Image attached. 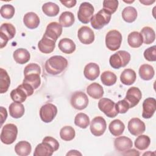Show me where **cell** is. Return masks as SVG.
<instances>
[{
  "mask_svg": "<svg viewBox=\"0 0 156 156\" xmlns=\"http://www.w3.org/2000/svg\"><path fill=\"white\" fill-rule=\"evenodd\" d=\"M59 143L57 140L51 136H46L42 143L38 144L34 151V156H51L53 152L57 151Z\"/></svg>",
  "mask_w": 156,
  "mask_h": 156,
  "instance_id": "1",
  "label": "cell"
},
{
  "mask_svg": "<svg viewBox=\"0 0 156 156\" xmlns=\"http://www.w3.org/2000/svg\"><path fill=\"white\" fill-rule=\"evenodd\" d=\"M68 60L61 55H54L45 62L46 72L51 75H57L63 71L68 66Z\"/></svg>",
  "mask_w": 156,
  "mask_h": 156,
  "instance_id": "2",
  "label": "cell"
},
{
  "mask_svg": "<svg viewBox=\"0 0 156 156\" xmlns=\"http://www.w3.org/2000/svg\"><path fill=\"white\" fill-rule=\"evenodd\" d=\"M130 60V54L126 51H118L112 55L109 59L110 66L114 69L126 66Z\"/></svg>",
  "mask_w": 156,
  "mask_h": 156,
  "instance_id": "3",
  "label": "cell"
},
{
  "mask_svg": "<svg viewBox=\"0 0 156 156\" xmlns=\"http://www.w3.org/2000/svg\"><path fill=\"white\" fill-rule=\"evenodd\" d=\"M112 14L104 9H102L91 20V26L95 29H101L109 23Z\"/></svg>",
  "mask_w": 156,
  "mask_h": 156,
  "instance_id": "4",
  "label": "cell"
},
{
  "mask_svg": "<svg viewBox=\"0 0 156 156\" xmlns=\"http://www.w3.org/2000/svg\"><path fill=\"white\" fill-rule=\"evenodd\" d=\"M18 128L13 124H7L2 129L1 141L5 144H12L16 139Z\"/></svg>",
  "mask_w": 156,
  "mask_h": 156,
  "instance_id": "5",
  "label": "cell"
},
{
  "mask_svg": "<svg viewBox=\"0 0 156 156\" xmlns=\"http://www.w3.org/2000/svg\"><path fill=\"white\" fill-rule=\"evenodd\" d=\"M122 39V35L119 31L116 30H110L105 36L106 47L110 51H116L121 46Z\"/></svg>",
  "mask_w": 156,
  "mask_h": 156,
  "instance_id": "6",
  "label": "cell"
},
{
  "mask_svg": "<svg viewBox=\"0 0 156 156\" xmlns=\"http://www.w3.org/2000/svg\"><path fill=\"white\" fill-rule=\"evenodd\" d=\"M94 11V7L90 3L88 2H82L80 5L77 12L78 20L83 24L88 23L93 17Z\"/></svg>",
  "mask_w": 156,
  "mask_h": 156,
  "instance_id": "7",
  "label": "cell"
},
{
  "mask_svg": "<svg viewBox=\"0 0 156 156\" xmlns=\"http://www.w3.org/2000/svg\"><path fill=\"white\" fill-rule=\"evenodd\" d=\"M115 105L116 104L112 100L108 98H102L98 102L99 110L109 118H115L118 114Z\"/></svg>",
  "mask_w": 156,
  "mask_h": 156,
  "instance_id": "8",
  "label": "cell"
},
{
  "mask_svg": "<svg viewBox=\"0 0 156 156\" xmlns=\"http://www.w3.org/2000/svg\"><path fill=\"white\" fill-rule=\"evenodd\" d=\"M57 107L51 103H48L43 105L40 110V118L46 123L51 122L57 115Z\"/></svg>",
  "mask_w": 156,
  "mask_h": 156,
  "instance_id": "9",
  "label": "cell"
},
{
  "mask_svg": "<svg viewBox=\"0 0 156 156\" xmlns=\"http://www.w3.org/2000/svg\"><path fill=\"white\" fill-rule=\"evenodd\" d=\"M71 104L75 109L82 110L85 109L88 104V98L82 91H76L71 97Z\"/></svg>",
  "mask_w": 156,
  "mask_h": 156,
  "instance_id": "10",
  "label": "cell"
},
{
  "mask_svg": "<svg viewBox=\"0 0 156 156\" xmlns=\"http://www.w3.org/2000/svg\"><path fill=\"white\" fill-rule=\"evenodd\" d=\"M106 128V121L102 116H96L91 121L90 131L91 133L96 136L102 135L105 132Z\"/></svg>",
  "mask_w": 156,
  "mask_h": 156,
  "instance_id": "11",
  "label": "cell"
},
{
  "mask_svg": "<svg viewBox=\"0 0 156 156\" xmlns=\"http://www.w3.org/2000/svg\"><path fill=\"white\" fill-rule=\"evenodd\" d=\"M141 97L140 90L138 87H132L127 90L124 99L129 103L130 108H133L138 104Z\"/></svg>",
  "mask_w": 156,
  "mask_h": 156,
  "instance_id": "12",
  "label": "cell"
},
{
  "mask_svg": "<svg viewBox=\"0 0 156 156\" xmlns=\"http://www.w3.org/2000/svg\"><path fill=\"white\" fill-rule=\"evenodd\" d=\"M128 130L132 135L138 136L144 132L146 130V126L144 122L140 119L134 118L129 121Z\"/></svg>",
  "mask_w": 156,
  "mask_h": 156,
  "instance_id": "13",
  "label": "cell"
},
{
  "mask_svg": "<svg viewBox=\"0 0 156 156\" xmlns=\"http://www.w3.org/2000/svg\"><path fill=\"white\" fill-rule=\"evenodd\" d=\"M62 30V26L60 23L51 22L48 24L44 35L56 41L57 38L60 37Z\"/></svg>",
  "mask_w": 156,
  "mask_h": 156,
  "instance_id": "14",
  "label": "cell"
},
{
  "mask_svg": "<svg viewBox=\"0 0 156 156\" xmlns=\"http://www.w3.org/2000/svg\"><path fill=\"white\" fill-rule=\"evenodd\" d=\"M77 37L80 41L85 44H90L94 40V32L88 26L81 27L78 30Z\"/></svg>",
  "mask_w": 156,
  "mask_h": 156,
  "instance_id": "15",
  "label": "cell"
},
{
  "mask_svg": "<svg viewBox=\"0 0 156 156\" xmlns=\"http://www.w3.org/2000/svg\"><path fill=\"white\" fill-rule=\"evenodd\" d=\"M156 110V100L154 98H147L143 102L142 116L145 119L151 118Z\"/></svg>",
  "mask_w": 156,
  "mask_h": 156,
  "instance_id": "16",
  "label": "cell"
},
{
  "mask_svg": "<svg viewBox=\"0 0 156 156\" xmlns=\"http://www.w3.org/2000/svg\"><path fill=\"white\" fill-rule=\"evenodd\" d=\"M55 42L54 40L43 35L42 38L38 43V49L44 54L51 53L55 47Z\"/></svg>",
  "mask_w": 156,
  "mask_h": 156,
  "instance_id": "17",
  "label": "cell"
},
{
  "mask_svg": "<svg viewBox=\"0 0 156 156\" xmlns=\"http://www.w3.org/2000/svg\"><path fill=\"white\" fill-rule=\"evenodd\" d=\"M100 74L99 66L95 63H89L84 68V76L90 80H94L98 77Z\"/></svg>",
  "mask_w": 156,
  "mask_h": 156,
  "instance_id": "18",
  "label": "cell"
},
{
  "mask_svg": "<svg viewBox=\"0 0 156 156\" xmlns=\"http://www.w3.org/2000/svg\"><path fill=\"white\" fill-rule=\"evenodd\" d=\"M132 146V140L126 136L117 137L114 141L115 148L119 152H124L130 149Z\"/></svg>",
  "mask_w": 156,
  "mask_h": 156,
  "instance_id": "19",
  "label": "cell"
},
{
  "mask_svg": "<svg viewBox=\"0 0 156 156\" xmlns=\"http://www.w3.org/2000/svg\"><path fill=\"white\" fill-rule=\"evenodd\" d=\"M23 23L27 28L34 29L39 26L40 18L35 13L28 12L23 17Z\"/></svg>",
  "mask_w": 156,
  "mask_h": 156,
  "instance_id": "20",
  "label": "cell"
},
{
  "mask_svg": "<svg viewBox=\"0 0 156 156\" xmlns=\"http://www.w3.org/2000/svg\"><path fill=\"white\" fill-rule=\"evenodd\" d=\"M13 57L17 63L23 65L29 62L30 55L26 49L18 48L13 52Z\"/></svg>",
  "mask_w": 156,
  "mask_h": 156,
  "instance_id": "21",
  "label": "cell"
},
{
  "mask_svg": "<svg viewBox=\"0 0 156 156\" xmlns=\"http://www.w3.org/2000/svg\"><path fill=\"white\" fill-rule=\"evenodd\" d=\"M87 92L90 97L95 99H100L104 95V90L102 87L96 82H94L89 85L87 88Z\"/></svg>",
  "mask_w": 156,
  "mask_h": 156,
  "instance_id": "22",
  "label": "cell"
},
{
  "mask_svg": "<svg viewBox=\"0 0 156 156\" xmlns=\"http://www.w3.org/2000/svg\"><path fill=\"white\" fill-rule=\"evenodd\" d=\"M58 48L65 54H72L76 50V44L74 42L68 38L61 39L58 42Z\"/></svg>",
  "mask_w": 156,
  "mask_h": 156,
  "instance_id": "23",
  "label": "cell"
},
{
  "mask_svg": "<svg viewBox=\"0 0 156 156\" xmlns=\"http://www.w3.org/2000/svg\"><path fill=\"white\" fill-rule=\"evenodd\" d=\"M136 78V75L132 69H125L120 76L121 82L126 85H130L133 84Z\"/></svg>",
  "mask_w": 156,
  "mask_h": 156,
  "instance_id": "24",
  "label": "cell"
},
{
  "mask_svg": "<svg viewBox=\"0 0 156 156\" xmlns=\"http://www.w3.org/2000/svg\"><path fill=\"white\" fill-rule=\"evenodd\" d=\"M27 96V93L21 85H20L16 88L13 90L10 93V97L12 99L14 102L18 103L24 102Z\"/></svg>",
  "mask_w": 156,
  "mask_h": 156,
  "instance_id": "25",
  "label": "cell"
},
{
  "mask_svg": "<svg viewBox=\"0 0 156 156\" xmlns=\"http://www.w3.org/2000/svg\"><path fill=\"white\" fill-rule=\"evenodd\" d=\"M31 151V145L26 141H21L15 146V151L20 156H27L30 154Z\"/></svg>",
  "mask_w": 156,
  "mask_h": 156,
  "instance_id": "26",
  "label": "cell"
},
{
  "mask_svg": "<svg viewBox=\"0 0 156 156\" xmlns=\"http://www.w3.org/2000/svg\"><path fill=\"white\" fill-rule=\"evenodd\" d=\"M10 115L13 118H20L24 114V107L21 103L12 102L9 107Z\"/></svg>",
  "mask_w": 156,
  "mask_h": 156,
  "instance_id": "27",
  "label": "cell"
},
{
  "mask_svg": "<svg viewBox=\"0 0 156 156\" xmlns=\"http://www.w3.org/2000/svg\"><path fill=\"white\" fill-rule=\"evenodd\" d=\"M108 129L109 131L113 135L115 136H118L124 132L125 126L121 120L117 119L112 121L110 123Z\"/></svg>",
  "mask_w": 156,
  "mask_h": 156,
  "instance_id": "28",
  "label": "cell"
},
{
  "mask_svg": "<svg viewBox=\"0 0 156 156\" xmlns=\"http://www.w3.org/2000/svg\"><path fill=\"white\" fill-rule=\"evenodd\" d=\"M155 74L154 68L148 64H143L139 68V75L144 80L152 79Z\"/></svg>",
  "mask_w": 156,
  "mask_h": 156,
  "instance_id": "29",
  "label": "cell"
},
{
  "mask_svg": "<svg viewBox=\"0 0 156 156\" xmlns=\"http://www.w3.org/2000/svg\"><path fill=\"white\" fill-rule=\"evenodd\" d=\"M143 38V41L146 44L152 43L155 39V33L154 29L150 27H144L140 32Z\"/></svg>",
  "mask_w": 156,
  "mask_h": 156,
  "instance_id": "30",
  "label": "cell"
},
{
  "mask_svg": "<svg viewBox=\"0 0 156 156\" xmlns=\"http://www.w3.org/2000/svg\"><path fill=\"white\" fill-rule=\"evenodd\" d=\"M127 42L129 45L133 48L140 47L143 41L140 32L133 31L130 33L127 37Z\"/></svg>",
  "mask_w": 156,
  "mask_h": 156,
  "instance_id": "31",
  "label": "cell"
},
{
  "mask_svg": "<svg viewBox=\"0 0 156 156\" xmlns=\"http://www.w3.org/2000/svg\"><path fill=\"white\" fill-rule=\"evenodd\" d=\"M40 74L32 73L28 74L24 76V79L23 81V83H26L31 86L34 90L38 88L41 83V79Z\"/></svg>",
  "mask_w": 156,
  "mask_h": 156,
  "instance_id": "32",
  "label": "cell"
},
{
  "mask_svg": "<svg viewBox=\"0 0 156 156\" xmlns=\"http://www.w3.org/2000/svg\"><path fill=\"white\" fill-rule=\"evenodd\" d=\"M10 84V77L7 72L3 68L0 69V93L1 94L7 91Z\"/></svg>",
  "mask_w": 156,
  "mask_h": 156,
  "instance_id": "33",
  "label": "cell"
},
{
  "mask_svg": "<svg viewBox=\"0 0 156 156\" xmlns=\"http://www.w3.org/2000/svg\"><path fill=\"white\" fill-rule=\"evenodd\" d=\"M122 17L126 22L133 23L137 18V11L133 7H126L122 12Z\"/></svg>",
  "mask_w": 156,
  "mask_h": 156,
  "instance_id": "34",
  "label": "cell"
},
{
  "mask_svg": "<svg viewBox=\"0 0 156 156\" xmlns=\"http://www.w3.org/2000/svg\"><path fill=\"white\" fill-rule=\"evenodd\" d=\"M43 12L48 16H55L59 13V7L55 3L48 2L42 5Z\"/></svg>",
  "mask_w": 156,
  "mask_h": 156,
  "instance_id": "35",
  "label": "cell"
},
{
  "mask_svg": "<svg viewBox=\"0 0 156 156\" xmlns=\"http://www.w3.org/2000/svg\"><path fill=\"white\" fill-rule=\"evenodd\" d=\"M15 27L10 23H3L0 27V35H3L9 39L12 40L15 35Z\"/></svg>",
  "mask_w": 156,
  "mask_h": 156,
  "instance_id": "36",
  "label": "cell"
},
{
  "mask_svg": "<svg viewBox=\"0 0 156 156\" xmlns=\"http://www.w3.org/2000/svg\"><path fill=\"white\" fill-rule=\"evenodd\" d=\"M59 23L62 27H68L71 26L74 21L75 18L73 13L71 12L66 11L63 12L59 16Z\"/></svg>",
  "mask_w": 156,
  "mask_h": 156,
  "instance_id": "37",
  "label": "cell"
},
{
  "mask_svg": "<svg viewBox=\"0 0 156 156\" xmlns=\"http://www.w3.org/2000/svg\"><path fill=\"white\" fill-rule=\"evenodd\" d=\"M101 80L104 85L106 86H112L116 83L117 77L116 74L113 72L105 71L102 73L101 76Z\"/></svg>",
  "mask_w": 156,
  "mask_h": 156,
  "instance_id": "38",
  "label": "cell"
},
{
  "mask_svg": "<svg viewBox=\"0 0 156 156\" xmlns=\"http://www.w3.org/2000/svg\"><path fill=\"white\" fill-rule=\"evenodd\" d=\"M75 130L73 127L69 126H66L62 127L60 131V138L63 140L66 141H69L73 140L75 137Z\"/></svg>",
  "mask_w": 156,
  "mask_h": 156,
  "instance_id": "39",
  "label": "cell"
},
{
  "mask_svg": "<svg viewBox=\"0 0 156 156\" xmlns=\"http://www.w3.org/2000/svg\"><path fill=\"white\" fill-rule=\"evenodd\" d=\"M150 138L145 135L138 136L135 140V146L139 150H145L150 145Z\"/></svg>",
  "mask_w": 156,
  "mask_h": 156,
  "instance_id": "40",
  "label": "cell"
},
{
  "mask_svg": "<svg viewBox=\"0 0 156 156\" xmlns=\"http://www.w3.org/2000/svg\"><path fill=\"white\" fill-rule=\"evenodd\" d=\"M74 124L82 129H86L90 124L89 117L83 113H79L75 116Z\"/></svg>",
  "mask_w": 156,
  "mask_h": 156,
  "instance_id": "41",
  "label": "cell"
},
{
  "mask_svg": "<svg viewBox=\"0 0 156 156\" xmlns=\"http://www.w3.org/2000/svg\"><path fill=\"white\" fill-rule=\"evenodd\" d=\"M15 8L12 5L5 4L1 7L0 12L2 17L5 19L12 18L15 14Z\"/></svg>",
  "mask_w": 156,
  "mask_h": 156,
  "instance_id": "42",
  "label": "cell"
},
{
  "mask_svg": "<svg viewBox=\"0 0 156 156\" xmlns=\"http://www.w3.org/2000/svg\"><path fill=\"white\" fill-rule=\"evenodd\" d=\"M118 3V1L117 0H105L103 1V9L112 14L116 11Z\"/></svg>",
  "mask_w": 156,
  "mask_h": 156,
  "instance_id": "43",
  "label": "cell"
},
{
  "mask_svg": "<svg viewBox=\"0 0 156 156\" xmlns=\"http://www.w3.org/2000/svg\"><path fill=\"white\" fill-rule=\"evenodd\" d=\"M144 57L147 61L155 62L156 60V46L149 47L144 51Z\"/></svg>",
  "mask_w": 156,
  "mask_h": 156,
  "instance_id": "44",
  "label": "cell"
},
{
  "mask_svg": "<svg viewBox=\"0 0 156 156\" xmlns=\"http://www.w3.org/2000/svg\"><path fill=\"white\" fill-rule=\"evenodd\" d=\"M32 73H37V74H40L41 68L38 64L31 63L28 64L24 68V75H26L28 74H32Z\"/></svg>",
  "mask_w": 156,
  "mask_h": 156,
  "instance_id": "45",
  "label": "cell"
},
{
  "mask_svg": "<svg viewBox=\"0 0 156 156\" xmlns=\"http://www.w3.org/2000/svg\"><path fill=\"white\" fill-rule=\"evenodd\" d=\"M116 110L118 113H126L129 109L130 106L129 103L124 99L122 100L119 101L115 105Z\"/></svg>",
  "mask_w": 156,
  "mask_h": 156,
  "instance_id": "46",
  "label": "cell"
},
{
  "mask_svg": "<svg viewBox=\"0 0 156 156\" xmlns=\"http://www.w3.org/2000/svg\"><path fill=\"white\" fill-rule=\"evenodd\" d=\"M1 125L2 126L4 122L6 120L7 117V113L5 108L3 107H1Z\"/></svg>",
  "mask_w": 156,
  "mask_h": 156,
  "instance_id": "47",
  "label": "cell"
},
{
  "mask_svg": "<svg viewBox=\"0 0 156 156\" xmlns=\"http://www.w3.org/2000/svg\"><path fill=\"white\" fill-rule=\"evenodd\" d=\"M60 2L63 4L65 7H68V8H71L73 7H74L77 1L76 0H71V1H60Z\"/></svg>",
  "mask_w": 156,
  "mask_h": 156,
  "instance_id": "48",
  "label": "cell"
},
{
  "mask_svg": "<svg viewBox=\"0 0 156 156\" xmlns=\"http://www.w3.org/2000/svg\"><path fill=\"white\" fill-rule=\"evenodd\" d=\"M124 152H125L122 154V155H140L139 152L134 149H128Z\"/></svg>",
  "mask_w": 156,
  "mask_h": 156,
  "instance_id": "49",
  "label": "cell"
},
{
  "mask_svg": "<svg viewBox=\"0 0 156 156\" xmlns=\"http://www.w3.org/2000/svg\"><path fill=\"white\" fill-rule=\"evenodd\" d=\"M66 155H82V154L77 150H71L66 154Z\"/></svg>",
  "mask_w": 156,
  "mask_h": 156,
  "instance_id": "50",
  "label": "cell"
},
{
  "mask_svg": "<svg viewBox=\"0 0 156 156\" xmlns=\"http://www.w3.org/2000/svg\"><path fill=\"white\" fill-rule=\"evenodd\" d=\"M140 2H141V3H142V4H144V5H150L151 4H152V3H154V2H155V1L154 0V1H141V0H140Z\"/></svg>",
  "mask_w": 156,
  "mask_h": 156,
  "instance_id": "51",
  "label": "cell"
}]
</instances>
